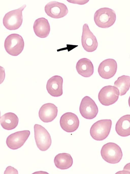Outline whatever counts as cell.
I'll return each mask as SVG.
<instances>
[{"label": "cell", "instance_id": "cell-1", "mask_svg": "<svg viewBox=\"0 0 130 174\" xmlns=\"http://www.w3.org/2000/svg\"><path fill=\"white\" fill-rule=\"evenodd\" d=\"M116 16L115 11L108 7L101 8L95 13L94 17V21L98 27L107 28L115 23Z\"/></svg>", "mask_w": 130, "mask_h": 174}, {"label": "cell", "instance_id": "cell-2", "mask_svg": "<svg viewBox=\"0 0 130 174\" xmlns=\"http://www.w3.org/2000/svg\"><path fill=\"white\" fill-rule=\"evenodd\" d=\"M103 159L107 162L112 164L119 163L122 159V153L121 149L117 144L109 142L104 144L101 151Z\"/></svg>", "mask_w": 130, "mask_h": 174}, {"label": "cell", "instance_id": "cell-3", "mask_svg": "<svg viewBox=\"0 0 130 174\" xmlns=\"http://www.w3.org/2000/svg\"><path fill=\"white\" fill-rule=\"evenodd\" d=\"M112 121L110 119H105L97 121L91 127L90 133L92 138L95 140L102 141L108 135L111 128Z\"/></svg>", "mask_w": 130, "mask_h": 174}, {"label": "cell", "instance_id": "cell-4", "mask_svg": "<svg viewBox=\"0 0 130 174\" xmlns=\"http://www.w3.org/2000/svg\"><path fill=\"white\" fill-rule=\"evenodd\" d=\"M26 6L25 4L24 5L20 8L5 14L3 19V23L6 29L14 30L20 27L23 21L22 11Z\"/></svg>", "mask_w": 130, "mask_h": 174}, {"label": "cell", "instance_id": "cell-5", "mask_svg": "<svg viewBox=\"0 0 130 174\" xmlns=\"http://www.w3.org/2000/svg\"><path fill=\"white\" fill-rule=\"evenodd\" d=\"M23 39L20 35L12 34L6 38L4 46L6 52L9 54L16 56L22 51L24 47Z\"/></svg>", "mask_w": 130, "mask_h": 174}, {"label": "cell", "instance_id": "cell-6", "mask_svg": "<svg viewBox=\"0 0 130 174\" xmlns=\"http://www.w3.org/2000/svg\"><path fill=\"white\" fill-rule=\"evenodd\" d=\"M34 128L35 138L37 146L41 151L47 150L52 143L50 134L47 130L41 125L36 124Z\"/></svg>", "mask_w": 130, "mask_h": 174}, {"label": "cell", "instance_id": "cell-7", "mask_svg": "<svg viewBox=\"0 0 130 174\" xmlns=\"http://www.w3.org/2000/svg\"><path fill=\"white\" fill-rule=\"evenodd\" d=\"M119 95V91L117 88L109 85L102 88L99 92L98 97L101 104L105 106H108L117 101Z\"/></svg>", "mask_w": 130, "mask_h": 174}, {"label": "cell", "instance_id": "cell-8", "mask_svg": "<svg viewBox=\"0 0 130 174\" xmlns=\"http://www.w3.org/2000/svg\"><path fill=\"white\" fill-rule=\"evenodd\" d=\"M79 110L82 116L88 119L95 118L98 112V108L95 102L88 96H85L82 99Z\"/></svg>", "mask_w": 130, "mask_h": 174}, {"label": "cell", "instance_id": "cell-9", "mask_svg": "<svg viewBox=\"0 0 130 174\" xmlns=\"http://www.w3.org/2000/svg\"><path fill=\"white\" fill-rule=\"evenodd\" d=\"M81 42L83 48L88 52L94 51L98 46L96 37L91 31L86 23L84 24L83 26Z\"/></svg>", "mask_w": 130, "mask_h": 174}, {"label": "cell", "instance_id": "cell-10", "mask_svg": "<svg viewBox=\"0 0 130 174\" xmlns=\"http://www.w3.org/2000/svg\"><path fill=\"white\" fill-rule=\"evenodd\" d=\"M30 132L28 130L16 132L7 137L6 143L7 146L12 150L18 149L22 146L28 138Z\"/></svg>", "mask_w": 130, "mask_h": 174}, {"label": "cell", "instance_id": "cell-11", "mask_svg": "<svg viewBox=\"0 0 130 174\" xmlns=\"http://www.w3.org/2000/svg\"><path fill=\"white\" fill-rule=\"evenodd\" d=\"M44 9L47 15L56 19L64 17L67 14L68 11L64 4L55 1L48 3L45 6Z\"/></svg>", "mask_w": 130, "mask_h": 174}, {"label": "cell", "instance_id": "cell-12", "mask_svg": "<svg viewBox=\"0 0 130 174\" xmlns=\"http://www.w3.org/2000/svg\"><path fill=\"white\" fill-rule=\"evenodd\" d=\"M60 123L61 127L64 131L68 132H72L77 129L79 122L78 117L75 114L68 112L61 116Z\"/></svg>", "mask_w": 130, "mask_h": 174}, {"label": "cell", "instance_id": "cell-13", "mask_svg": "<svg viewBox=\"0 0 130 174\" xmlns=\"http://www.w3.org/2000/svg\"><path fill=\"white\" fill-rule=\"evenodd\" d=\"M117 68L116 61L113 59L109 58L104 60L100 63L98 67V71L102 78L108 79L115 75Z\"/></svg>", "mask_w": 130, "mask_h": 174}, {"label": "cell", "instance_id": "cell-14", "mask_svg": "<svg viewBox=\"0 0 130 174\" xmlns=\"http://www.w3.org/2000/svg\"><path fill=\"white\" fill-rule=\"evenodd\" d=\"M63 79L58 75L53 76L47 81L46 88L48 93L54 97H59L63 94Z\"/></svg>", "mask_w": 130, "mask_h": 174}, {"label": "cell", "instance_id": "cell-15", "mask_svg": "<svg viewBox=\"0 0 130 174\" xmlns=\"http://www.w3.org/2000/svg\"><path fill=\"white\" fill-rule=\"evenodd\" d=\"M58 110L54 104L47 103L43 105L40 108L39 116L40 119L45 122L52 121L56 117Z\"/></svg>", "mask_w": 130, "mask_h": 174}, {"label": "cell", "instance_id": "cell-16", "mask_svg": "<svg viewBox=\"0 0 130 174\" xmlns=\"http://www.w3.org/2000/svg\"><path fill=\"white\" fill-rule=\"evenodd\" d=\"M33 28L36 35L41 38L47 36L50 30V25L48 20L42 17L38 18L35 20Z\"/></svg>", "mask_w": 130, "mask_h": 174}, {"label": "cell", "instance_id": "cell-17", "mask_svg": "<svg viewBox=\"0 0 130 174\" xmlns=\"http://www.w3.org/2000/svg\"><path fill=\"white\" fill-rule=\"evenodd\" d=\"M76 69L79 74L85 77H90L94 72L92 63L89 59L86 58H81L78 61Z\"/></svg>", "mask_w": 130, "mask_h": 174}, {"label": "cell", "instance_id": "cell-18", "mask_svg": "<svg viewBox=\"0 0 130 174\" xmlns=\"http://www.w3.org/2000/svg\"><path fill=\"white\" fill-rule=\"evenodd\" d=\"M115 130L121 136L130 135V115H124L118 120L116 125Z\"/></svg>", "mask_w": 130, "mask_h": 174}, {"label": "cell", "instance_id": "cell-19", "mask_svg": "<svg viewBox=\"0 0 130 174\" xmlns=\"http://www.w3.org/2000/svg\"><path fill=\"white\" fill-rule=\"evenodd\" d=\"M19 119L17 116L11 112L6 113L1 117L0 122L2 127L7 130H11L17 126Z\"/></svg>", "mask_w": 130, "mask_h": 174}, {"label": "cell", "instance_id": "cell-20", "mask_svg": "<svg viewBox=\"0 0 130 174\" xmlns=\"http://www.w3.org/2000/svg\"><path fill=\"white\" fill-rule=\"evenodd\" d=\"M54 162L56 166L61 169H65L70 168L73 163L72 158L69 154L59 153L55 157Z\"/></svg>", "mask_w": 130, "mask_h": 174}, {"label": "cell", "instance_id": "cell-21", "mask_svg": "<svg viewBox=\"0 0 130 174\" xmlns=\"http://www.w3.org/2000/svg\"><path fill=\"white\" fill-rule=\"evenodd\" d=\"M114 86L118 90L119 95H124L130 87V77L123 75L119 77L115 82Z\"/></svg>", "mask_w": 130, "mask_h": 174}, {"label": "cell", "instance_id": "cell-22", "mask_svg": "<svg viewBox=\"0 0 130 174\" xmlns=\"http://www.w3.org/2000/svg\"><path fill=\"white\" fill-rule=\"evenodd\" d=\"M17 170L11 166L7 167L4 172V174H18Z\"/></svg>", "mask_w": 130, "mask_h": 174}, {"label": "cell", "instance_id": "cell-23", "mask_svg": "<svg viewBox=\"0 0 130 174\" xmlns=\"http://www.w3.org/2000/svg\"><path fill=\"white\" fill-rule=\"evenodd\" d=\"M122 173L130 174V163L127 164L124 167L123 171L118 172Z\"/></svg>", "mask_w": 130, "mask_h": 174}, {"label": "cell", "instance_id": "cell-24", "mask_svg": "<svg viewBox=\"0 0 130 174\" xmlns=\"http://www.w3.org/2000/svg\"><path fill=\"white\" fill-rule=\"evenodd\" d=\"M128 103L130 107V96L128 100Z\"/></svg>", "mask_w": 130, "mask_h": 174}]
</instances>
